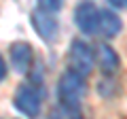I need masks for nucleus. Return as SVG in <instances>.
<instances>
[{"instance_id":"1","label":"nucleus","mask_w":127,"mask_h":119,"mask_svg":"<svg viewBox=\"0 0 127 119\" xmlns=\"http://www.w3.org/2000/svg\"><path fill=\"white\" fill-rule=\"evenodd\" d=\"M87 94V83H85V77L74 70H66V72L59 77V83H57V96H59V102H62L66 109L70 111H76L81 106L83 98Z\"/></svg>"},{"instance_id":"2","label":"nucleus","mask_w":127,"mask_h":119,"mask_svg":"<svg viewBox=\"0 0 127 119\" xmlns=\"http://www.w3.org/2000/svg\"><path fill=\"white\" fill-rule=\"evenodd\" d=\"M68 64H70V70H74V72H78V74H83V77H87V74L93 70L95 51L91 49L85 41L76 38V41H72V45H70Z\"/></svg>"},{"instance_id":"3","label":"nucleus","mask_w":127,"mask_h":119,"mask_svg":"<svg viewBox=\"0 0 127 119\" xmlns=\"http://www.w3.org/2000/svg\"><path fill=\"white\" fill-rule=\"evenodd\" d=\"M13 106L19 113L28 115V117H36L40 113V106H42V96L36 87L21 85V87H17V92L13 96Z\"/></svg>"},{"instance_id":"4","label":"nucleus","mask_w":127,"mask_h":119,"mask_svg":"<svg viewBox=\"0 0 127 119\" xmlns=\"http://www.w3.org/2000/svg\"><path fill=\"white\" fill-rule=\"evenodd\" d=\"M97 15H100V9L93 2H89V0L78 2L76 9H74L76 28L83 34H97Z\"/></svg>"},{"instance_id":"5","label":"nucleus","mask_w":127,"mask_h":119,"mask_svg":"<svg viewBox=\"0 0 127 119\" xmlns=\"http://www.w3.org/2000/svg\"><path fill=\"white\" fill-rule=\"evenodd\" d=\"M32 26H34V30H36V34L42 38V41L51 43L55 41V36H57V30H59V23L57 19H55L53 13H47V11H32V17H30Z\"/></svg>"},{"instance_id":"6","label":"nucleus","mask_w":127,"mask_h":119,"mask_svg":"<svg viewBox=\"0 0 127 119\" xmlns=\"http://www.w3.org/2000/svg\"><path fill=\"white\" fill-rule=\"evenodd\" d=\"M32 60H34V53H32L30 43L19 41L11 45V66L17 74H26L32 68Z\"/></svg>"},{"instance_id":"7","label":"nucleus","mask_w":127,"mask_h":119,"mask_svg":"<svg viewBox=\"0 0 127 119\" xmlns=\"http://www.w3.org/2000/svg\"><path fill=\"white\" fill-rule=\"evenodd\" d=\"M95 60H97L100 70L106 74V77H112V74L119 70V66H121L119 53L110 45H106V43H102V45L97 47V51H95Z\"/></svg>"},{"instance_id":"8","label":"nucleus","mask_w":127,"mask_h":119,"mask_svg":"<svg viewBox=\"0 0 127 119\" xmlns=\"http://www.w3.org/2000/svg\"><path fill=\"white\" fill-rule=\"evenodd\" d=\"M121 17L110 9H102L97 15V34H102L104 38H114L121 32Z\"/></svg>"},{"instance_id":"9","label":"nucleus","mask_w":127,"mask_h":119,"mask_svg":"<svg viewBox=\"0 0 127 119\" xmlns=\"http://www.w3.org/2000/svg\"><path fill=\"white\" fill-rule=\"evenodd\" d=\"M64 6V0H38V9L47 11V13H57L59 9Z\"/></svg>"},{"instance_id":"10","label":"nucleus","mask_w":127,"mask_h":119,"mask_svg":"<svg viewBox=\"0 0 127 119\" xmlns=\"http://www.w3.org/2000/svg\"><path fill=\"white\" fill-rule=\"evenodd\" d=\"M4 77H6V62H4V58L0 55V81H4Z\"/></svg>"},{"instance_id":"11","label":"nucleus","mask_w":127,"mask_h":119,"mask_svg":"<svg viewBox=\"0 0 127 119\" xmlns=\"http://www.w3.org/2000/svg\"><path fill=\"white\" fill-rule=\"evenodd\" d=\"M108 2L114 6V9H125L127 6V0H108Z\"/></svg>"},{"instance_id":"12","label":"nucleus","mask_w":127,"mask_h":119,"mask_svg":"<svg viewBox=\"0 0 127 119\" xmlns=\"http://www.w3.org/2000/svg\"><path fill=\"white\" fill-rule=\"evenodd\" d=\"M74 119H83V117H74Z\"/></svg>"}]
</instances>
